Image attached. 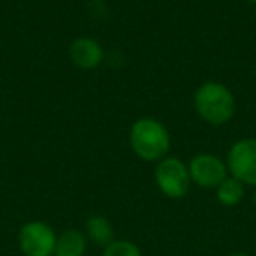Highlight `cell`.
I'll return each mask as SVG.
<instances>
[{
	"instance_id": "obj_1",
	"label": "cell",
	"mask_w": 256,
	"mask_h": 256,
	"mask_svg": "<svg viewBox=\"0 0 256 256\" xmlns=\"http://www.w3.org/2000/svg\"><path fill=\"white\" fill-rule=\"evenodd\" d=\"M130 146L144 162H160L170 151V134L162 121L140 118L130 128Z\"/></svg>"
},
{
	"instance_id": "obj_2",
	"label": "cell",
	"mask_w": 256,
	"mask_h": 256,
	"mask_svg": "<svg viewBox=\"0 0 256 256\" xmlns=\"http://www.w3.org/2000/svg\"><path fill=\"white\" fill-rule=\"evenodd\" d=\"M193 107L206 123L221 126L234 118L235 96L224 84L216 81L204 82L193 96Z\"/></svg>"
},
{
	"instance_id": "obj_3",
	"label": "cell",
	"mask_w": 256,
	"mask_h": 256,
	"mask_svg": "<svg viewBox=\"0 0 256 256\" xmlns=\"http://www.w3.org/2000/svg\"><path fill=\"white\" fill-rule=\"evenodd\" d=\"M154 181L165 196L174 200L182 198L190 192L192 184L188 165L174 156H165L164 160L158 162L154 168Z\"/></svg>"
},
{
	"instance_id": "obj_4",
	"label": "cell",
	"mask_w": 256,
	"mask_h": 256,
	"mask_svg": "<svg viewBox=\"0 0 256 256\" xmlns=\"http://www.w3.org/2000/svg\"><path fill=\"white\" fill-rule=\"evenodd\" d=\"M56 232L44 221H28L18 232V248L23 256H54Z\"/></svg>"
},
{
	"instance_id": "obj_5",
	"label": "cell",
	"mask_w": 256,
	"mask_h": 256,
	"mask_svg": "<svg viewBox=\"0 0 256 256\" xmlns=\"http://www.w3.org/2000/svg\"><path fill=\"white\" fill-rule=\"evenodd\" d=\"M226 167L232 178L256 188V139H240L228 151Z\"/></svg>"
},
{
	"instance_id": "obj_6",
	"label": "cell",
	"mask_w": 256,
	"mask_h": 256,
	"mask_svg": "<svg viewBox=\"0 0 256 256\" xmlns=\"http://www.w3.org/2000/svg\"><path fill=\"white\" fill-rule=\"evenodd\" d=\"M192 182L206 190H216L228 178V167L221 158L214 154H198L188 165Z\"/></svg>"
},
{
	"instance_id": "obj_7",
	"label": "cell",
	"mask_w": 256,
	"mask_h": 256,
	"mask_svg": "<svg viewBox=\"0 0 256 256\" xmlns=\"http://www.w3.org/2000/svg\"><path fill=\"white\" fill-rule=\"evenodd\" d=\"M70 60L74 62V65H78L79 68L84 70H93L96 68L104 60V50L95 39L92 37H79L70 44Z\"/></svg>"
},
{
	"instance_id": "obj_8",
	"label": "cell",
	"mask_w": 256,
	"mask_h": 256,
	"mask_svg": "<svg viewBox=\"0 0 256 256\" xmlns=\"http://www.w3.org/2000/svg\"><path fill=\"white\" fill-rule=\"evenodd\" d=\"M88 251V237L84 232L67 228L56 237L54 256H84Z\"/></svg>"
},
{
	"instance_id": "obj_9",
	"label": "cell",
	"mask_w": 256,
	"mask_h": 256,
	"mask_svg": "<svg viewBox=\"0 0 256 256\" xmlns=\"http://www.w3.org/2000/svg\"><path fill=\"white\" fill-rule=\"evenodd\" d=\"M84 234L88 237L90 242H93L98 248H107L110 242L114 240V228L110 224V221L106 216L100 214H93L86 220L84 223Z\"/></svg>"
},
{
	"instance_id": "obj_10",
	"label": "cell",
	"mask_w": 256,
	"mask_h": 256,
	"mask_svg": "<svg viewBox=\"0 0 256 256\" xmlns=\"http://www.w3.org/2000/svg\"><path fill=\"white\" fill-rule=\"evenodd\" d=\"M216 196L221 206L235 207L244 198V184H242L238 179L228 176V178L216 188Z\"/></svg>"
},
{
	"instance_id": "obj_11",
	"label": "cell",
	"mask_w": 256,
	"mask_h": 256,
	"mask_svg": "<svg viewBox=\"0 0 256 256\" xmlns=\"http://www.w3.org/2000/svg\"><path fill=\"white\" fill-rule=\"evenodd\" d=\"M102 256H142L140 248L126 238H114L107 248H104Z\"/></svg>"
},
{
	"instance_id": "obj_12",
	"label": "cell",
	"mask_w": 256,
	"mask_h": 256,
	"mask_svg": "<svg viewBox=\"0 0 256 256\" xmlns=\"http://www.w3.org/2000/svg\"><path fill=\"white\" fill-rule=\"evenodd\" d=\"M228 256H251V254H248V252H240V251H237V252H230Z\"/></svg>"
},
{
	"instance_id": "obj_13",
	"label": "cell",
	"mask_w": 256,
	"mask_h": 256,
	"mask_svg": "<svg viewBox=\"0 0 256 256\" xmlns=\"http://www.w3.org/2000/svg\"><path fill=\"white\" fill-rule=\"evenodd\" d=\"M252 202H254V206H256V190H254V193H252Z\"/></svg>"
},
{
	"instance_id": "obj_14",
	"label": "cell",
	"mask_w": 256,
	"mask_h": 256,
	"mask_svg": "<svg viewBox=\"0 0 256 256\" xmlns=\"http://www.w3.org/2000/svg\"><path fill=\"white\" fill-rule=\"evenodd\" d=\"M246 2H249V4H256V0H246Z\"/></svg>"
}]
</instances>
